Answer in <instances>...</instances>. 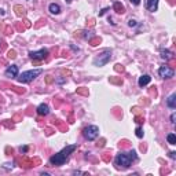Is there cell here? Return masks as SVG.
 <instances>
[{"instance_id":"18","label":"cell","mask_w":176,"mask_h":176,"mask_svg":"<svg viewBox=\"0 0 176 176\" xmlns=\"http://www.w3.org/2000/svg\"><path fill=\"white\" fill-rule=\"evenodd\" d=\"M166 140H168L169 145H176V135H175V133H168Z\"/></svg>"},{"instance_id":"12","label":"cell","mask_w":176,"mask_h":176,"mask_svg":"<svg viewBox=\"0 0 176 176\" xmlns=\"http://www.w3.org/2000/svg\"><path fill=\"white\" fill-rule=\"evenodd\" d=\"M113 8H114V11H116L117 14H124V13H125V7H124L120 1H114Z\"/></svg>"},{"instance_id":"5","label":"cell","mask_w":176,"mask_h":176,"mask_svg":"<svg viewBox=\"0 0 176 176\" xmlns=\"http://www.w3.org/2000/svg\"><path fill=\"white\" fill-rule=\"evenodd\" d=\"M84 138L87 139V140H89V142H92V140H95L96 138H98L99 135V128L96 127V125H89V127L84 128Z\"/></svg>"},{"instance_id":"15","label":"cell","mask_w":176,"mask_h":176,"mask_svg":"<svg viewBox=\"0 0 176 176\" xmlns=\"http://www.w3.org/2000/svg\"><path fill=\"white\" fill-rule=\"evenodd\" d=\"M48 10L51 14H59V13H61V7H59L58 4H55V3H51L48 7Z\"/></svg>"},{"instance_id":"11","label":"cell","mask_w":176,"mask_h":176,"mask_svg":"<svg viewBox=\"0 0 176 176\" xmlns=\"http://www.w3.org/2000/svg\"><path fill=\"white\" fill-rule=\"evenodd\" d=\"M48 113H50V109L45 103H41L39 108H37V114H39V116H47Z\"/></svg>"},{"instance_id":"19","label":"cell","mask_w":176,"mask_h":176,"mask_svg":"<svg viewBox=\"0 0 176 176\" xmlns=\"http://www.w3.org/2000/svg\"><path fill=\"white\" fill-rule=\"evenodd\" d=\"M109 81L113 84H118V85H121L122 84V78L121 77H110L109 78Z\"/></svg>"},{"instance_id":"9","label":"cell","mask_w":176,"mask_h":176,"mask_svg":"<svg viewBox=\"0 0 176 176\" xmlns=\"http://www.w3.org/2000/svg\"><path fill=\"white\" fill-rule=\"evenodd\" d=\"M146 7H147V10L152 11V13L157 11V8H158V0H147Z\"/></svg>"},{"instance_id":"26","label":"cell","mask_w":176,"mask_h":176,"mask_svg":"<svg viewBox=\"0 0 176 176\" xmlns=\"http://www.w3.org/2000/svg\"><path fill=\"white\" fill-rule=\"evenodd\" d=\"M52 81H54V78L51 77V76H47V78H45V83H47V84H51Z\"/></svg>"},{"instance_id":"7","label":"cell","mask_w":176,"mask_h":176,"mask_svg":"<svg viewBox=\"0 0 176 176\" xmlns=\"http://www.w3.org/2000/svg\"><path fill=\"white\" fill-rule=\"evenodd\" d=\"M158 73H160V76H161L162 78H171V77H173L175 72H173V69H171L169 66L164 65V66H161V68L158 69Z\"/></svg>"},{"instance_id":"13","label":"cell","mask_w":176,"mask_h":176,"mask_svg":"<svg viewBox=\"0 0 176 176\" xmlns=\"http://www.w3.org/2000/svg\"><path fill=\"white\" fill-rule=\"evenodd\" d=\"M166 105H168V108L176 109V95H175V94H172L171 96L168 98V101H166Z\"/></svg>"},{"instance_id":"29","label":"cell","mask_w":176,"mask_h":176,"mask_svg":"<svg viewBox=\"0 0 176 176\" xmlns=\"http://www.w3.org/2000/svg\"><path fill=\"white\" fill-rule=\"evenodd\" d=\"M105 142H106L105 139H101V142H98V147H103L105 146Z\"/></svg>"},{"instance_id":"6","label":"cell","mask_w":176,"mask_h":176,"mask_svg":"<svg viewBox=\"0 0 176 176\" xmlns=\"http://www.w3.org/2000/svg\"><path fill=\"white\" fill-rule=\"evenodd\" d=\"M29 55H30V58L34 59V61H43L44 58H47L48 50L41 48V50H39V51H30Z\"/></svg>"},{"instance_id":"16","label":"cell","mask_w":176,"mask_h":176,"mask_svg":"<svg viewBox=\"0 0 176 176\" xmlns=\"http://www.w3.org/2000/svg\"><path fill=\"white\" fill-rule=\"evenodd\" d=\"M14 10H15V14L18 15V17H25V15H26L25 8H24V7H21V6H15Z\"/></svg>"},{"instance_id":"28","label":"cell","mask_w":176,"mask_h":176,"mask_svg":"<svg viewBox=\"0 0 176 176\" xmlns=\"http://www.w3.org/2000/svg\"><path fill=\"white\" fill-rule=\"evenodd\" d=\"M103 161H106V162L110 161V157H109V154H103Z\"/></svg>"},{"instance_id":"2","label":"cell","mask_w":176,"mask_h":176,"mask_svg":"<svg viewBox=\"0 0 176 176\" xmlns=\"http://www.w3.org/2000/svg\"><path fill=\"white\" fill-rule=\"evenodd\" d=\"M138 158L136 152L135 150H129V152H120L116 157V165L117 168H129L132 161H135Z\"/></svg>"},{"instance_id":"31","label":"cell","mask_w":176,"mask_h":176,"mask_svg":"<svg viewBox=\"0 0 176 176\" xmlns=\"http://www.w3.org/2000/svg\"><path fill=\"white\" fill-rule=\"evenodd\" d=\"M3 168H6V169H13V164H4Z\"/></svg>"},{"instance_id":"41","label":"cell","mask_w":176,"mask_h":176,"mask_svg":"<svg viewBox=\"0 0 176 176\" xmlns=\"http://www.w3.org/2000/svg\"><path fill=\"white\" fill-rule=\"evenodd\" d=\"M66 3H72V0H66Z\"/></svg>"},{"instance_id":"30","label":"cell","mask_w":176,"mask_h":176,"mask_svg":"<svg viewBox=\"0 0 176 176\" xmlns=\"http://www.w3.org/2000/svg\"><path fill=\"white\" fill-rule=\"evenodd\" d=\"M15 28H17V29H18V30H21V32H24V30H25V28H24V26H22V25H21V24H18V25H17V26H15Z\"/></svg>"},{"instance_id":"40","label":"cell","mask_w":176,"mask_h":176,"mask_svg":"<svg viewBox=\"0 0 176 176\" xmlns=\"http://www.w3.org/2000/svg\"><path fill=\"white\" fill-rule=\"evenodd\" d=\"M0 15H4V10H0Z\"/></svg>"},{"instance_id":"33","label":"cell","mask_w":176,"mask_h":176,"mask_svg":"<svg viewBox=\"0 0 176 176\" xmlns=\"http://www.w3.org/2000/svg\"><path fill=\"white\" fill-rule=\"evenodd\" d=\"M132 112L135 113V114H140V110H139V108H133V109H132Z\"/></svg>"},{"instance_id":"35","label":"cell","mask_w":176,"mask_h":176,"mask_svg":"<svg viewBox=\"0 0 176 176\" xmlns=\"http://www.w3.org/2000/svg\"><path fill=\"white\" fill-rule=\"evenodd\" d=\"M169 157L175 160V158H176V153H175V152H171V153H169Z\"/></svg>"},{"instance_id":"34","label":"cell","mask_w":176,"mask_h":176,"mask_svg":"<svg viewBox=\"0 0 176 176\" xmlns=\"http://www.w3.org/2000/svg\"><path fill=\"white\" fill-rule=\"evenodd\" d=\"M131 3L132 4H135V6H139L140 4V0H131Z\"/></svg>"},{"instance_id":"17","label":"cell","mask_w":176,"mask_h":176,"mask_svg":"<svg viewBox=\"0 0 176 176\" xmlns=\"http://www.w3.org/2000/svg\"><path fill=\"white\" fill-rule=\"evenodd\" d=\"M83 33H84L83 36H84V39H85V40H91L92 37H95V36H96V34L94 33L92 30H84Z\"/></svg>"},{"instance_id":"14","label":"cell","mask_w":176,"mask_h":176,"mask_svg":"<svg viewBox=\"0 0 176 176\" xmlns=\"http://www.w3.org/2000/svg\"><path fill=\"white\" fill-rule=\"evenodd\" d=\"M161 58L165 59V61H171V59L173 58V54H172V51H169V50H162L161 51Z\"/></svg>"},{"instance_id":"24","label":"cell","mask_w":176,"mask_h":176,"mask_svg":"<svg viewBox=\"0 0 176 176\" xmlns=\"http://www.w3.org/2000/svg\"><path fill=\"white\" fill-rule=\"evenodd\" d=\"M135 132H136V136H138V138H143V129H142L140 127H138Z\"/></svg>"},{"instance_id":"10","label":"cell","mask_w":176,"mask_h":176,"mask_svg":"<svg viewBox=\"0 0 176 176\" xmlns=\"http://www.w3.org/2000/svg\"><path fill=\"white\" fill-rule=\"evenodd\" d=\"M150 80H152V77H150L149 74H143L142 77H139L138 84H139V87H146L147 84L150 83Z\"/></svg>"},{"instance_id":"4","label":"cell","mask_w":176,"mask_h":176,"mask_svg":"<svg viewBox=\"0 0 176 176\" xmlns=\"http://www.w3.org/2000/svg\"><path fill=\"white\" fill-rule=\"evenodd\" d=\"M110 59H112V51L106 50V51H103L102 54H99L96 58L94 59V65L95 66H105Z\"/></svg>"},{"instance_id":"8","label":"cell","mask_w":176,"mask_h":176,"mask_svg":"<svg viewBox=\"0 0 176 176\" xmlns=\"http://www.w3.org/2000/svg\"><path fill=\"white\" fill-rule=\"evenodd\" d=\"M4 76L8 78H14V77H18V66L17 65H11L7 68V70L4 72Z\"/></svg>"},{"instance_id":"37","label":"cell","mask_w":176,"mask_h":176,"mask_svg":"<svg viewBox=\"0 0 176 176\" xmlns=\"http://www.w3.org/2000/svg\"><path fill=\"white\" fill-rule=\"evenodd\" d=\"M65 81H66V78H58V80H57V83H59V84L65 83Z\"/></svg>"},{"instance_id":"38","label":"cell","mask_w":176,"mask_h":176,"mask_svg":"<svg viewBox=\"0 0 176 176\" xmlns=\"http://www.w3.org/2000/svg\"><path fill=\"white\" fill-rule=\"evenodd\" d=\"M175 118H176V114L173 113V114L171 116V122H175Z\"/></svg>"},{"instance_id":"1","label":"cell","mask_w":176,"mask_h":176,"mask_svg":"<svg viewBox=\"0 0 176 176\" xmlns=\"http://www.w3.org/2000/svg\"><path fill=\"white\" fill-rule=\"evenodd\" d=\"M76 149H77L76 145H69V146H66L64 150H61L58 154H55V156H52L51 158H50V164H51L52 166L64 165L65 162H66V160L70 157V154H72Z\"/></svg>"},{"instance_id":"22","label":"cell","mask_w":176,"mask_h":176,"mask_svg":"<svg viewBox=\"0 0 176 176\" xmlns=\"http://www.w3.org/2000/svg\"><path fill=\"white\" fill-rule=\"evenodd\" d=\"M7 58H10V59L17 58V52H15L14 50H10V51L7 52Z\"/></svg>"},{"instance_id":"20","label":"cell","mask_w":176,"mask_h":176,"mask_svg":"<svg viewBox=\"0 0 176 176\" xmlns=\"http://www.w3.org/2000/svg\"><path fill=\"white\" fill-rule=\"evenodd\" d=\"M88 41H89V44H91L92 47H95V45H98V44L101 43V39H99L98 36H95V37H92L91 40H88Z\"/></svg>"},{"instance_id":"36","label":"cell","mask_w":176,"mask_h":176,"mask_svg":"<svg viewBox=\"0 0 176 176\" xmlns=\"http://www.w3.org/2000/svg\"><path fill=\"white\" fill-rule=\"evenodd\" d=\"M10 32H13V29H11L10 26H8V28H6V34H11Z\"/></svg>"},{"instance_id":"27","label":"cell","mask_w":176,"mask_h":176,"mask_svg":"<svg viewBox=\"0 0 176 176\" xmlns=\"http://www.w3.org/2000/svg\"><path fill=\"white\" fill-rule=\"evenodd\" d=\"M128 25H129V26H136V21H135V20H129V21H128Z\"/></svg>"},{"instance_id":"32","label":"cell","mask_w":176,"mask_h":176,"mask_svg":"<svg viewBox=\"0 0 176 176\" xmlns=\"http://www.w3.org/2000/svg\"><path fill=\"white\" fill-rule=\"evenodd\" d=\"M20 152H21V153H26V152H28V147H26V146H24V147L21 146V147H20Z\"/></svg>"},{"instance_id":"3","label":"cell","mask_w":176,"mask_h":176,"mask_svg":"<svg viewBox=\"0 0 176 176\" xmlns=\"http://www.w3.org/2000/svg\"><path fill=\"white\" fill-rule=\"evenodd\" d=\"M41 69H33V70H28V72H24V73L21 74L20 77H17V80L20 81V83H30L32 80L40 76L41 74Z\"/></svg>"},{"instance_id":"21","label":"cell","mask_w":176,"mask_h":176,"mask_svg":"<svg viewBox=\"0 0 176 176\" xmlns=\"http://www.w3.org/2000/svg\"><path fill=\"white\" fill-rule=\"evenodd\" d=\"M77 94H81V95H84V96H88V89L87 88H84V87L77 88Z\"/></svg>"},{"instance_id":"23","label":"cell","mask_w":176,"mask_h":176,"mask_svg":"<svg viewBox=\"0 0 176 176\" xmlns=\"http://www.w3.org/2000/svg\"><path fill=\"white\" fill-rule=\"evenodd\" d=\"M135 122H138V124H142V122H145V118H143V116H140V114H136V116H135Z\"/></svg>"},{"instance_id":"25","label":"cell","mask_w":176,"mask_h":176,"mask_svg":"<svg viewBox=\"0 0 176 176\" xmlns=\"http://www.w3.org/2000/svg\"><path fill=\"white\" fill-rule=\"evenodd\" d=\"M114 70H116V72H124L125 69H124V66H122V65L117 64V65H116V66H114Z\"/></svg>"},{"instance_id":"42","label":"cell","mask_w":176,"mask_h":176,"mask_svg":"<svg viewBox=\"0 0 176 176\" xmlns=\"http://www.w3.org/2000/svg\"><path fill=\"white\" fill-rule=\"evenodd\" d=\"M169 3H171V4H172V6H173V1H172V0H169Z\"/></svg>"},{"instance_id":"39","label":"cell","mask_w":176,"mask_h":176,"mask_svg":"<svg viewBox=\"0 0 176 176\" xmlns=\"http://www.w3.org/2000/svg\"><path fill=\"white\" fill-rule=\"evenodd\" d=\"M74 175H81V173H83V172H80V171H76V172H73Z\"/></svg>"}]
</instances>
